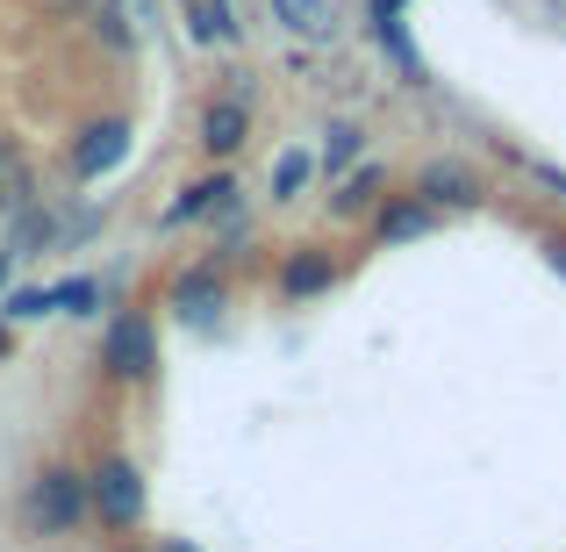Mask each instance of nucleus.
Instances as JSON below:
<instances>
[{
	"label": "nucleus",
	"instance_id": "obj_1",
	"mask_svg": "<svg viewBox=\"0 0 566 552\" xmlns=\"http://www.w3.org/2000/svg\"><path fill=\"white\" fill-rule=\"evenodd\" d=\"M86 510H94V488H86V473L72 467H43L36 481H29L22 496V517L36 539H72V531L86 524Z\"/></svg>",
	"mask_w": 566,
	"mask_h": 552
},
{
	"label": "nucleus",
	"instance_id": "obj_2",
	"mask_svg": "<svg viewBox=\"0 0 566 552\" xmlns=\"http://www.w3.org/2000/svg\"><path fill=\"white\" fill-rule=\"evenodd\" d=\"M86 488H94V517H101L108 531H129V524L144 517V473L129 467L123 452H115V459H101V467L86 473Z\"/></svg>",
	"mask_w": 566,
	"mask_h": 552
},
{
	"label": "nucleus",
	"instance_id": "obj_3",
	"mask_svg": "<svg viewBox=\"0 0 566 552\" xmlns=\"http://www.w3.org/2000/svg\"><path fill=\"white\" fill-rule=\"evenodd\" d=\"M101 366L115 373V381H144V373L158 366V337L144 316H115L108 323V345H101Z\"/></svg>",
	"mask_w": 566,
	"mask_h": 552
},
{
	"label": "nucleus",
	"instance_id": "obj_4",
	"mask_svg": "<svg viewBox=\"0 0 566 552\" xmlns=\"http://www.w3.org/2000/svg\"><path fill=\"white\" fill-rule=\"evenodd\" d=\"M129 158V123H94L80 144H72V180H101Z\"/></svg>",
	"mask_w": 566,
	"mask_h": 552
},
{
	"label": "nucleus",
	"instance_id": "obj_5",
	"mask_svg": "<svg viewBox=\"0 0 566 552\" xmlns=\"http://www.w3.org/2000/svg\"><path fill=\"white\" fill-rule=\"evenodd\" d=\"M244 137H251V108H244V94L208 101V115H201V152H208V158H230V152H244Z\"/></svg>",
	"mask_w": 566,
	"mask_h": 552
},
{
	"label": "nucleus",
	"instance_id": "obj_6",
	"mask_svg": "<svg viewBox=\"0 0 566 552\" xmlns=\"http://www.w3.org/2000/svg\"><path fill=\"white\" fill-rule=\"evenodd\" d=\"M51 244H57V216L43 201H22L8 216V251L14 259H36V251H51Z\"/></svg>",
	"mask_w": 566,
	"mask_h": 552
},
{
	"label": "nucleus",
	"instance_id": "obj_7",
	"mask_svg": "<svg viewBox=\"0 0 566 552\" xmlns=\"http://www.w3.org/2000/svg\"><path fill=\"white\" fill-rule=\"evenodd\" d=\"M331 280H337L331 251H287V265H280V294H287V302H308V294H323Z\"/></svg>",
	"mask_w": 566,
	"mask_h": 552
},
{
	"label": "nucleus",
	"instance_id": "obj_8",
	"mask_svg": "<svg viewBox=\"0 0 566 552\" xmlns=\"http://www.w3.org/2000/svg\"><path fill=\"white\" fill-rule=\"evenodd\" d=\"M172 309H180V323H216V309H222L216 265H193V273H180V288H172Z\"/></svg>",
	"mask_w": 566,
	"mask_h": 552
},
{
	"label": "nucleus",
	"instance_id": "obj_9",
	"mask_svg": "<svg viewBox=\"0 0 566 552\" xmlns=\"http://www.w3.org/2000/svg\"><path fill=\"white\" fill-rule=\"evenodd\" d=\"M273 22L287 29V37H308V43L337 37V8L331 0H273Z\"/></svg>",
	"mask_w": 566,
	"mask_h": 552
},
{
	"label": "nucleus",
	"instance_id": "obj_10",
	"mask_svg": "<svg viewBox=\"0 0 566 552\" xmlns=\"http://www.w3.org/2000/svg\"><path fill=\"white\" fill-rule=\"evenodd\" d=\"M438 208L423 194H401V201H380V244H409V237H430Z\"/></svg>",
	"mask_w": 566,
	"mask_h": 552
},
{
	"label": "nucleus",
	"instance_id": "obj_11",
	"mask_svg": "<svg viewBox=\"0 0 566 552\" xmlns=\"http://www.w3.org/2000/svg\"><path fill=\"white\" fill-rule=\"evenodd\" d=\"M416 194H423L430 208H473V201H481V194H473V173H467V166H423Z\"/></svg>",
	"mask_w": 566,
	"mask_h": 552
},
{
	"label": "nucleus",
	"instance_id": "obj_12",
	"mask_svg": "<svg viewBox=\"0 0 566 552\" xmlns=\"http://www.w3.org/2000/svg\"><path fill=\"white\" fill-rule=\"evenodd\" d=\"M230 194H237V187L222 180V173H216V180H193L180 201L166 208V230H180V222H201V216H216V208H230Z\"/></svg>",
	"mask_w": 566,
	"mask_h": 552
},
{
	"label": "nucleus",
	"instance_id": "obj_13",
	"mask_svg": "<svg viewBox=\"0 0 566 552\" xmlns=\"http://www.w3.org/2000/svg\"><path fill=\"white\" fill-rule=\"evenodd\" d=\"M380 180H387V173L374 166V158H366V166H352L345 180H337V194H331V208H337V216H359V208H374V194H380Z\"/></svg>",
	"mask_w": 566,
	"mask_h": 552
},
{
	"label": "nucleus",
	"instance_id": "obj_14",
	"mask_svg": "<svg viewBox=\"0 0 566 552\" xmlns=\"http://www.w3.org/2000/svg\"><path fill=\"white\" fill-rule=\"evenodd\" d=\"M187 29L201 43H237V14L230 0H187Z\"/></svg>",
	"mask_w": 566,
	"mask_h": 552
},
{
	"label": "nucleus",
	"instance_id": "obj_15",
	"mask_svg": "<svg viewBox=\"0 0 566 552\" xmlns=\"http://www.w3.org/2000/svg\"><path fill=\"white\" fill-rule=\"evenodd\" d=\"M374 37H380V51L401 65V80H409V86H423V58H416V43H409V29H401V14L374 22Z\"/></svg>",
	"mask_w": 566,
	"mask_h": 552
},
{
	"label": "nucleus",
	"instance_id": "obj_16",
	"mask_svg": "<svg viewBox=\"0 0 566 552\" xmlns=\"http://www.w3.org/2000/svg\"><path fill=\"white\" fill-rule=\"evenodd\" d=\"M22 201H36V187H29V158L14 152L8 137H0V208H8V216H14V208H22Z\"/></svg>",
	"mask_w": 566,
	"mask_h": 552
},
{
	"label": "nucleus",
	"instance_id": "obj_17",
	"mask_svg": "<svg viewBox=\"0 0 566 552\" xmlns=\"http://www.w3.org/2000/svg\"><path fill=\"white\" fill-rule=\"evenodd\" d=\"M359 152H366V129L337 123V129H331V144H323V173H331V180H345V173L359 166Z\"/></svg>",
	"mask_w": 566,
	"mask_h": 552
},
{
	"label": "nucleus",
	"instance_id": "obj_18",
	"mask_svg": "<svg viewBox=\"0 0 566 552\" xmlns=\"http://www.w3.org/2000/svg\"><path fill=\"white\" fill-rule=\"evenodd\" d=\"M308 173H316V158H308V152H280L273 158V201H294V194L308 187Z\"/></svg>",
	"mask_w": 566,
	"mask_h": 552
},
{
	"label": "nucleus",
	"instance_id": "obj_19",
	"mask_svg": "<svg viewBox=\"0 0 566 552\" xmlns=\"http://www.w3.org/2000/svg\"><path fill=\"white\" fill-rule=\"evenodd\" d=\"M36 316H57V309H51V288H14V294H0V323H36Z\"/></svg>",
	"mask_w": 566,
	"mask_h": 552
},
{
	"label": "nucleus",
	"instance_id": "obj_20",
	"mask_svg": "<svg viewBox=\"0 0 566 552\" xmlns=\"http://www.w3.org/2000/svg\"><path fill=\"white\" fill-rule=\"evenodd\" d=\"M94 302H101V288H94V280H57V288H51V309H57V316H94Z\"/></svg>",
	"mask_w": 566,
	"mask_h": 552
},
{
	"label": "nucleus",
	"instance_id": "obj_21",
	"mask_svg": "<svg viewBox=\"0 0 566 552\" xmlns=\"http://www.w3.org/2000/svg\"><path fill=\"white\" fill-rule=\"evenodd\" d=\"M94 22H101V43H108V51H129V43H137V37H129L123 0H101V14H94Z\"/></svg>",
	"mask_w": 566,
	"mask_h": 552
},
{
	"label": "nucleus",
	"instance_id": "obj_22",
	"mask_svg": "<svg viewBox=\"0 0 566 552\" xmlns=\"http://www.w3.org/2000/svg\"><path fill=\"white\" fill-rule=\"evenodd\" d=\"M409 0H374V22H387V14H401Z\"/></svg>",
	"mask_w": 566,
	"mask_h": 552
},
{
	"label": "nucleus",
	"instance_id": "obj_23",
	"mask_svg": "<svg viewBox=\"0 0 566 552\" xmlns=\"http://www.w3.org/2000/svg\"><path fill=\"white\" fill-rule=\"evenodd\" d=\"M51 8H57V14H80V8H94V0H51Z\"/></svg>",
	"mask_w": 566,
	"mask_h": 552
},
{
	"label": "nucleus",
	"instance_id": "obj_24",
	"mask_svg": "<svg viewBox=\"0 0 566 552\" xmlns=\"http://www.w3.org/2000/svg\"><path fill=\"white\" fill-rule=\"evenodd\" d=\"M8 273H14V251H0V288H8Z\"/></svg>",
	"mask_w": 566,
	"mask_h": 552
},
{
	"label": "nucleus",
	"instance_id": "obj_25",
	"mask_svg": "<svg viewBox=\"0 0 566 552\" xmlns=\"http://www.w3.org/2000/svg\"><path fill=\"white\" fill-rule=\"evenodd\" d=\"M158 552H201V545H187V539H166V545H158Z\"/></svg>",
	"mask_w": 566,
	"mask_h": 552
},
{
	"label": "nucleus",
	"instance_id": "obj_26",
	"mask_svg": "<svg viewBox=\"0 0 566 552\" xmlns=\"http://www.w3.org/2000/svg\"><path fill=\"white\" fill-rule=\"evenodd\" d=\"M8 331H14V323H0V360H8V345H14V337H8Z\"/></svg>",
	"mask_w": 566,
	"mask_h": 552
}]
</instances>
